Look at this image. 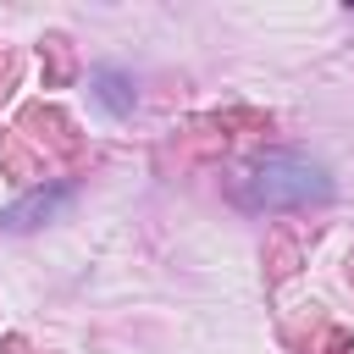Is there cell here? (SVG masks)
Here are the masks:
<instances>
[{"instance_id": "obj_1", "label": "cell", "mask_w": 354, "mask_h": 354, "mask_svg": "<svg viewBox=\"0 0 354 354\" xmlns=\"http://www.w3.org/2000/svg\"><path fill=\"white\" fill-rule=\"evenodd\" d=\"M321 199H332V177L304 155H266L243 177V205L254 210H293V205H321Z\"/></svg>"}, {"instance_id": "obj_2", "label": "cell", "mask_w": 354, "mask_h": 354, "mask_svg": "<svg viewBox=\"0 0 354 354\" xmlns=\"http://www.w3.org/2000/svg\"><path fill=\"white\" fill-rule=\"evenodd\" d=\"M66 199H72V183H55V188H33L28 199H17V205H6V210H0V227H6V232L39 227V221H50V216H55Z\"/></svg>"}, {"instance_id": "obj_3", "label": "cell", "mask_w": 354, "mask_h": 354, "mask_svg": "<svg viewBox=\"0 0 354 354\" xmlns=\"http://www.w3.org/2000/svg\"><path fill=\"white\" fill-rule=\"evenodd\" d=\"M100 100H105L111 111H127V94H122V77H116V72L100 77Z\"/></svg>"}]
</instances>
